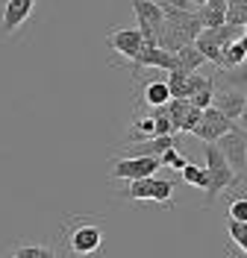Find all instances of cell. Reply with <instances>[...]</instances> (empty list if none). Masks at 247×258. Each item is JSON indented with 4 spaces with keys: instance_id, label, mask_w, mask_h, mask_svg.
<instances>
[{
    "instance_id": "484cf974",
    "label": "cell",
    "mask_w": 247,
    "mask_h": 258,
    "mask_svg": "<svg viewBox=\"0 0 247 258\" xmlns=\"http://www.w3.org/2000/svg\"><path fill=\"white\" fill-rule=\"evenodd\" d=\"M238 44H241V50L247 53V32H241V35H238Z\"/></svg>"
},
{
    "instance_id": "52a82bcc",
    "label": "cell",
    "mask_w": 247,
    "mask_h": 258,
    "mask_svg": "<svg viewBox=\"0 0 247 258\" xmlns=\"http://www.w3.org/2000/svg\"><path fill=\"white\" fill-rule=\"evenodd\" d=\"M35 3L38 0H0V38L15 35L35 12Z\"/></svg>"
},
{
    "instance_id": "9c48e42d",
    "label": "cell",
    "mask_w": 247,
    "mask_h": 258,
    "mask_svg": "<svg viewBox=\"0 0 247 258\" xmlns=\"http://www.w3.org/2000/svg\"><path fill=\"white\" fill-rule=\"evenodd\" d=\"M232 126H235L232 120H227V117L218 112V109H212V106H209V109H203V117H200L197 129H194L191 135H194V138H200L203 144H215V141H218L221 135H227Z\"/></svg>"
},
{
    "instance_id": "4fadbf2b",
    "label": "cell",
    "mask_w": 247,
    "mask_h": 258,
    "mask_svg": "<svg viewBox=\"0 0 247 258\" xmlns=\"http://www.w3.org/2000/svg\"><path fill=\"white\" fill-rule=\"evenodd\" d=\"M174 56H177V68H180V71H185V74H197L200 68L206 64V59H203L197 50H194V44H185V47L177 50Z\"/></svg>"
},
{
    "instance_id": "d4e9b609",
    "label": "cell",
    "mask_w": 247,
    "mask_h": 258,
    "mask_svg": "<svg viewBox=\"0 0 247 258\" xmlns=\"http://www.w3.org/2000/svg\"><path fill=\"white\" fill-rule=\"evenodd\" d=\"M238 129L247 132V106H244V112H241V117H238Z\"/></svg>"
},
{
    "instance_id": "2e32d148",
    "label": "cell",
    "mask_w": 247,
    "mask_h": 258,
    "mask_svg": "<svg viewBox=\"0 0 247 258\" xmlns=\"http://www.w3.org/2000/svg\"><path fill=\"white\" fill-rule=\"evenodd\" d=\"M180 173H182V182H188V185H194V188H206V182H209L206 167H200V164H194V161H188Z\"/></svg>"
},
{
    "instance_id": "7402d4cb",
    "label": "cell",
    "mask_w": 247,
    "mask_h": 258,
    "mask_svg": "<svg viewBox=\"0 0 247 258\" xmlns=\"http://www.w3.org/2000/svg\"><path fill=\"white\" fill-rule=\"evenodd\" d=\"M200 117H203V112L191 106V109L185 112V117H182V123H180V132H194V129H197V123H200Z\"/></svg>"
},
{
    "instance_id": "8992f818",
    "label": "cell",
    "mask_w": 247,
    "mask_h": 258,
    "mask_svg": "<svg viewBox=\"0 0 247 258\" xmlns=\"http://www.w3.org/2000/svg\"><path fill=\"white\" fill-rule=\"evenodd\" d=\"M132 12L138 21V32L144 38V44H156L159 41V32H162V6L156 0H132Z\"/></svg>"
},
{
    "instance_id": "5bb4252c",
    "label": "cell",
    "mask_w": 247,
    "mask_h": 258,
    "mask_svg": "<svg viewBox=\"0 0 247 258\" xmlns=\"http://www.w3.org/2000/svg\"><path fill=\"white\" fill-rule=\"evenodd\" d=\"M15 255L18 258H56V249L50 243H18Z\"/></svg>"
},
{
    "instance_id": "83f0119b",
    "label": "cell",
    "mask_w": 247,
    "mask_h": 258,
    "mask_svg": "<svg viewBox=\"0 0 247 258\" xmlns=\"http://www.w3.org/2000/svg\"><path fill=\"white\" fill-rule=\"evenodd\" d=\"M241 32H247V24H244V30H241Z\"/></svg>"
},
{
    "instance_id": "d6986e66",
    "label": "cell",
    "mask_w": 247,
    "mask_h": 258,
    "mask_svg": "<svg viewBox=\"0 0 247 258\" xmlns=\"http://www.w3.org/2000/svg\"><path fill=\"white\" fill-rule=\"evenodd\" d=\"M188 164V159L182 156L177 147H171V150H165L162 156H159V167H174V170H182Z\"/></svg>"
},
{
    "instance_id": "277c9868",
    "label": "cell",
    "mask_w": 247,
    "mask_h": 258,
    "mask_svg": "<svg viewBox=\"0 0 247 258\" xmlns=\"http://www.w3.org/2000/svg\"><path fill=\"white\" fill-rule=\"evenodd\" d=\"M215 144L224 153V159H227L232 173L247 179V132L244 129H238V123H235V126H232L227 135H221Z\"/></svg>"
},
{
    "instance_id": "30bf717a",
    "label": "cell",
    "mask_w": 247,
    "mask_h": 258,
    "mask_svg": "<svg viewBox=\"0 0 247 258\" xmlns=\"http://www.w3.org/2000/svg\"><path fill=\"white\" fill-rule=\"evenodd\" d=\"M247 106V94H241V91H232V88H215V97H212V109H218V112L224 114L227 120H238L241 117V112H244Z\"/></svg>"
},
{
    "instance_id": "8fae6325",
    "label": "cell",
    "mask_w": 247,
    "mask_h": 258,
    "mask_svg": "<svg viewBox=\"0 0 247 258\" xmlns=\"http://www.w3.org/2000/svg\"><path fill=\"white\" fill-rule=\"evenodd\" d=\"M171 100V91H168V82L165 77H147L144 85H141V94H138V106H147V109H159Z\"/></svg>"
},
{
    "instance_id": "7c38bea8",
    "label": "cell",
    "mask_w": 247,
    "mask_h": 258,
    "mask_svg": "<svg viewBox=\"0 0 247 258\" xmlns=\"http://www.w3.org/2000/svg\"><path fill=\"white\" fill-rule=\"evenodd\" d=\"M203 24V30H215L227 24V0H206L200 9H194Z\"/></svg>"
},
{
    "instance_id": "44dd1931",
    "label": "cell",
    "mask_w": 247,
    "mask_h": 258,
    "mask_svg": "<svg viewBox=\"0 0 247 258\" xmlns=\"http://www.w3.org/2000/svg\"><path fill=\"white\" fill-rule=\"evenodd\" d=\"M206 82H209L206 74H188V77H185V88H182V100H191V97L197 94Z\"/></svg>"
},
{
    "instance_id": "e0dca14e",
    "label": "cell",
    "mask_w": 247,
    "mask_h": 258,
    "mask_svg": "<svg viewBox=\"0 0 247 258\" xmlns=\"http://www.w3.org/2000/svg\"><path fill=\"white\" fill-rule=\"evenodd\" d=\"M215 88H218V82H215V77L209 74V82H206V85H203V88H200L188 103H191L194 109H200V112H203V109H209V106H212V97H215Z\"/></svg>"
},
{
    "instance_id": "4316f807",
    "label": "cell",
    "mask_w": 247,
    "mask_h": 258,
    "mask_svg": "<svg viewBox=\"0 0 247 258\" xmlns=\"http://www.w3.org/2000/svg\"><path fill=\"white\" fill-rule=\"evenodd\" d=\"M194 3H200V6H203V3H206V0H194Z\"/></svg>"
},
{
    "instance_id": "ac0fdd59",
    "label": "cell",
    "mask_w": 247,
    "mask_h": 258,
    "mask_svg": "<svg viewBox=\"0 0 247 258\" xmlns=\"http://www.w3.org/2000/svg\"><path fill=\"white\" fill-rule=\"evenodd\" d=\"M227 220H238L247 223V194H235L227 206Z\"/></svg>"
},
{
    "instance_id": "ba28073f",
    "label": "cell",
    "mask_w": 247,
    "mask_h": 258,
    "mask_svg": "<svg viewBox=\"0 0 247 258\" xmlns=\"http://www.w3.org/2000/svg\"><path fill=\"white\" fill-rule=\"evenodd\" d=\"M209 173V182H206V200H203V209H212L215 206V200L221 197L224 191H238V188H244V182L247 179L241 176H235L230 170V164L227 167H215V170H206Z\"/></svg>"
},
{
    "instance_id": "9a60e30c",
    "label": "cell",
    "mask_w": 247,
    "mask_h": 258,
    "mask_svg": "<svg viewBox=\"0 0 247 258\" xmlns=\"http://www.w3.org/2000/svg\"><path fill=\"white\" fill-rule=\"evenodd\" d=\"M227 235H230L232 246L247 255V223H238V220H227Z\"/></svg>"
},
{
    "instance_id": "5b68a950",
    "label": "cell",
    "mask_w": 247,
    "mask_h": 258,
    "mask_svg": "<svg viewBox=\"0 0 247 258\" xmlns=\"http://www.w3.org/2000/svg\"><path fill=\"white\" fill-rule=\"evenodd\" d=\"M159 170V159L156 156H132V159H115L109 164V179L118 182V179H127V182H135V179H147L156 176Z\"/></svg>"
},
{
    "instance_id": "7a4b0ae2",
    "label": "cell",
    "mask_w": 247,
    "mask_h": 258,
    "mask_svg": "<svg viewBox=\"0 0 247 258\" xmlns=\"http://www.w3.org/2000/svg\"><path fill=\"white\" fill-rule=\"evenodd\" d=\"M174 191L177 185L171 179H162V176H147V179H135L130 182L124 191H118V200H127V203H159L165 209H174Z\"/></svg>"
},
{
    "instance_id": "cb8c5ba5",
    "label": "cell",
    "mask_w": 247,
    "mask_h": 258,
    "mask_svg": "<svg viewBox=\"0 0 247 258\" xmlns=\"http://www.w3.org/2000/svg\"><path fill=\"white\" fill-rule=\"evenodd\" d=\"M0 258H18V255H15V246H6V249L0 252Z\"/></svg>"
},
{
    "instance_id": "6da1fadb",
    "label": "cell",
    "mask_w": 247,
    "mask_h": 258,
    "mask_svg": "<svg viewBox=\"0 0 247 258\" xmlns=\"http://www.w3.org/2000/svg\"><path fill=\"white\" fill-rule=\"evenodd\" d=\"M62 241L74 255H94L103 243V226L94 217H68L62 223Z\"/></svg>"
},
{
    "instance_id": "ffe728a7",
    "label": "cell",
    "mask_w": 247,
    "mask_h": 258,
    "mask_svg": "<svg viewBox=\"0 0 247 258\" xmlns=\"http://www.w3.org/2000/svg\"><path fill=\"white\" fill-rule=\"evenodd\" d=\"M203 159H206V170L227 167V159H224V153L218 150V144H203Z\"/></svg>"
},
{
    "instance_id": "3957f363",
    "label": "cell",
    "mask_w": 247,
    "mask_h": 258,
    "mask_svg": "<svg viewBox=\"0 0 247 258\" xmlns=\"http://www.w3.org/2000/svg\"><path fill=\"white\" fill-rule=\"evenodd\" d=\"M106 44L118 56V62H112V64H132L138 59V53L144 50V38H141L138 27L135 30L132 27H112L106 32Z\"/></svg>"
},
{
    "instance_id": "603a6c76",
    "label": "cell",
    "mask_w": 247,
    "mask_h": 258,
    "mask_svg": "<svg viewBox=\"0 0 247 258\" xmlns=\"http://www.w3.org/2000/svg\"><path fill=\"white\" fill-rule=\"evenodd\" d=\"M156 3H165V6H174V9H194V3L191 0H156Z\"/></svg>"
}]
</instances>
